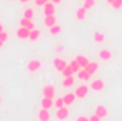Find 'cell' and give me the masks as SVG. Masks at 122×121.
I'll use <instances>...</instances> for the list:
<instances>
[{
    "mask_svg": "<svg viewBox=\"0 0 122 121\" xmlns=\"http://www.w3.org/2000/svg\"><path fill=\"white\" fill-rule=\"evenodd\" d=\"M50 1H53L54 4H58V3H61V0H50Z\"/></svg>",
    "mask_w": 122,
    "mask_h": 121,
    "instance_id": "cell-34",
    "label": "cell"
},
{
    "mask_svg": "<svg viewBox=\"0 0 122 121\" xmlns=\"http://www.w3.org/2000/svg\"><path fill=\"white\" fill-rule=\"evenodd\" d=\"M24 17H27V19H34V10L31 9V7H27L26 10H24Z\"/></svg>",
    "mask_w": 122,
    "mask_h": 121,
    "instance_id": "cell-25",
    "label": "cell"
},
{
    "mask_svg": "<svg viewBox=\"0 0 122 121\" xmlns=\"http://www.w3.org/2000/svg\"><path fill=\"white\" fill-rule=\"evenodd\" d=\"M27 68H29V71H37V70H40L41 68V63L38 60H31L29 63V66H27Z\"/></svg>",
    "mask_w": 122,
    "mask_h": 121,
    "instance_id": "cell-15",
    "label": "cell"
},
{
    "mask_svg": "<svg viewBox=\"0 0 122 121\" xmlns=\"http://www.w3.org/2000/svg\"><path fill=\"white\" fill-rule=\"evenodd\" d=\"M107 1H108V3H109V4H111V3H112V1H114V0H107Z\"/></svg>",
    "mask_w": 122,
    "mask_h": 121,
    "instance_id": "cell-38",
    "label": "cell"
},
{
    "mask_svg": "<svg viewBox=\"0 0 122 121\" xmlns=\"http://www.w3.org/2000/svg\"><path fill=\"white\" fill-rule=\"evenodd\" d=\"M88 73H91V74H94V73H97V70H98V63H95V61H90L85 67H84Z\"/></svg>",
    "mask_w": 122,
    "mask_h": 121,
    "instance_id": "cell-17",
    "label": "cell"
},
{
    "mask_svg": "<svg viewBox=\"0 0 122 121\" xmlns=\"http://www.w3.org/2000/svg\"><path fill=\"white\" fill-rule=\"evenodd\" d=\"M74 83H75V80H74L72 76H67V77H64V80H62V86H64V87H72Z\"/></svg>",
    "mask_w": 122,
    "mask_h": 121,
    "instance_id": "cell-21",
    "label": "cell"
},
{
    "mask_svg": "<svg viewBox=\"0 0 122 121\" xmlns=\"http://www.w3.org/2000/svg\"><path fill=\"white\" fill-rule=\"evenodd\" d=\"M0 103H1V97H0Z\"/></svg>",
    "mask_w": 122,
    "mask_h": 121,
    "instance_id": "cell-39",
    "label": "cell"
},
{
    "mask_svg": "<svg viewBox=\"0 0 122 121\" xmlns=\"http://www.w3.org/2000/svg\"><path fill=\"white\" fill-rule=\"evenodd\" d=\"M99 120H101V118H99L95 113H94V116H91V117H90V121H99Z\"/></svg>",
    "mask_w": 122,
    "mask_h": 121,
    "instance_id": "cell-32",
    "label": "cell"
},
{
    "mask_svg": "<svg viewBox=\"0 0 122 121\" xmlns=\"http://www.w3.org/2000/svg\"><path fill=\"white\" fill-rule=\"evenodd\" d=\"M70 66H71V68H72V71H74V73H78V71L81 70V66L78 64V61H77V60H72L71 63H70Z\"/></svg>",
    "mask_w": 122,
    "mask_h": 121,
    "instance_id": "cell-24",
    "label": "cell"
},
{
    "mask_svg": "<svg viewBox=\"0 0 122 121\" xmlns=\"http://www.w3.org/2000/svg\"><path fill=\"white\" fill-rule=\"evenodd\" d=\"M92 40H94L95 43H104V41H105V34L101 33V31H95V33L92 34Z\"/></svg>",
    "mask_w": 122,
    "mask_h": 121,
    "instance_id": "cell-16",
    "label": "cell"
},
{
    "mask_svg": "<svg viewBox=\"0 0 122 121\" xmlns=\"http://www.w3.org/2000/svg\"><path fill=\"white\" fill-rule=\"evenodd\" d=\"M87 11H88V9H85L84 6L82 7H78L77 11H75V19L77 20H84L87 17Z\"/></svg>",
    "mask_w": 122,
    "mask_h": 121,
    "instance_id": "cell-10",
    "label": "cell"
},
{
    "mask_svg": "<svg viewBox=\"0 0 122 121\" xmlns=\"http://www.w3.org/2000/svg\"><path fill=\"white\" fill-rule=\"evenodd\" d=\"M40 34H41V31L38 30V29H33L30 30V36H29V38H30L31 41H36V40H38V37H40Z\"/></svg>",
    "mask_w": 122,
    "mask_h": 121,
    "instance_id": "cell-22",
    "label": "cell"
},
{
    "mask_svg": "<svg viewBox=\"0 0 122 121\" xmlns=\"http://www.w3.org/2000/svg\"><path fill=\"white\" fill-rule=\"evenodd\" d=\"M21 3H27V1H30V0H20Z\"/></svg>",
    "mask_w": 122,
    "mask_h": 121,
    "instance_id": "cell-36",
    "label": "cell"
},
{
    "mask_svg": "<svg viewBox=\"0 0 122 121\" xmlns=\"http://www.w3.org/2000/svg\"><path fill=\"white\" fill-rule=\"evenodd\" d=\"M7 38H9V34H7L4 30H1V31H0V40H1L3 43H6V41H7Z\"/></svg>",
    "mask_w": 122,
    "mask_h": 121,
    "instance_id": "cell-30",
    "label": "cell"
},
{
    "mask_svg": "<svg viewBox=\"0 0 122 121\" xmlns=\"http://www.w3.org/2000/svg\"><path fill=\"white\" fill-rule=\"evenodd\" d=\"M111 6H112L114 9L119 10V9H122V0H114V1L111 3Z\"/></svg>",
    "mask_w": 122,
    "mask_h": 121,
    "instance_id": "cell-29",
    "label": "cell"
},
{
    "mask_svg": "<svg viewBox=\"0 0 122 121\" xmlns=\"http://www.w3.org/2000/svg\"><path fill=\"white\" fill-rule=\"evenodd\" d=\"M43 97H50V98H54V95H56V88L53 87V86H44L43 87Z\"/></svg>",
    "mask_w": 122,
    "mask_h": 121,
    "instance_id": "cell-5",
    "label": "cell"
},
{
    "mask_svg": "<svg viewBox=\"0 0 122 121\" xmlns=\"http://www.w3.org/2000/svg\"><path fill=\"white\" fill-rule=\"evenodd\" d=\"M68 116H70V111H68L67 105H62V107H60V108H57L56 117H57L58 120H67V118H68Z\"/></svg>",
    "mask_w": 122,
    "mask_h": 121,
    "instance_id": "cell-2",
    "label": "cell"
},
{
    "mask_svg": "<svg viewBox=\"0 0 122 121\" xmlns=\"http://www.w3.org/2000/svg\"><path fill=\"white\" fill-rule=\"evenodd\" d=\"M95 114H97L99 118H105V117H108V108H107L105 105H98V107L95 108Z\"/></svg>",
    "mask_w": 122,
    "mask_h": 121,
    "instance_id": "cell-9",
    "label": "cell"
},
{
    "mask_svg": "<svg viewBox=\"0 0 122 121\" xmlns=\"http://www.w3.org/2000/svg\"><path fill=\"white\" fill-rule=\"evenodd\" d=\"M34 1H36V0H34Z\"/></svg>",
    "mask_w": 122,
    "mask_h": 121,
    "instance_id": "cell-40",
    "label": "cell"
},
{
    "mask_svg": "<svg viewBox=\"0 0 122 121\" xmlns=\"http://www.w3.org/2000/svg\"><path fill=\"white\" fill-rule=\"evenodd\" d=\"M47 1H50V0H36L34 3H36V6H38V7H43Z\"/></svg>",
    "mask_w": 122,
    "mask_h": 121,
    "instance_id": "cell-31",
    "label": "cell"
},
{
    "mask_svg": "<svg viewBox=\"0 0 122 121\" xmlns=\"http://www.w3.org/2000/svg\"><path fill=\"white\" fill-rule=\"evenodd\" d=\"M62 105H65V104H64V98H62V97L56 98V101H54V107H56V108H60V107H62Z\"/></svg>",
    "mask_w": 122,
    "mask_h": 121,
    "instance_id": "cell-27",
    "label": "cell"
},
{
    "mask_svg": "<svg viewBox=\"0 0 122 121\" xmlns=\"http://www.w3.org/2000/svg\"><path fill=\"white\" fill-rule=\"evenodd\" d=\"M87 120H90V117H84V116L77 117V121H87Z\"/></svg>",
    "mask_w": 122,
    "mask_h": 121,
    "instance_id": "cell-33",
    "label": "cell"
},
{
    "mask_svg": "<svg viewBox=\"0 0 122 121\" xmlns=\"http://www.w3.org/2000/svg\"><path fill=\"white\" fill-rule=\"evenodd\" d=\"M77 74H78V78H80V80H82V81H88V80L91 78V76H92L91 73H88L85 68H81Z\"/></svg>",
    "mask_w": 122,
    "mask_h": 121,
    "instance_id": "cell-13",
    "label": "cell"
},
{
    "mask_svg": "<svg viewBox=\"0 0 122 121\" xmlns=\"http://www.w3.org/2000/svg\"><path fill=\"white\" fill-rule=\"evenodd\" d=\"M38 118L43 121L50 120V113H48V108H41L40 113H38Z\"/></svg>",
    "mask_w": 122,
    "mask_h": 121,
    "instance_id": "cell-19",
    "label": "cell"
},
{
    "mask_svg": "<svg viewBox=\"0 0 122 121\" xmlns=\"http://www.w3.org/2000/svg\"><path fill=\"white\" fill-rule=\"evenodd\" d=\"M61 73L64 74V77H67V76H72V74H74V71H72V68H71V66H70V64H68V66L61 71Z\"/></svg>",
    "mask_w": 122,
    "mask_h": 121,
    "instance_id": "cell-26",
    "label": "cell"
},
{
    "mask_svg": "<svg viewBox=\"0 0 122 121\" xmlns=\"http://www.w3.org/2000/svg\"><path fill=\"white\" fill-rule=\"evenodd\" d=\"M62 98H64V104L65 105H72L75 98H77V95H75V93H67Z\"/></svg>",
    "mask_w": 122,
    "mask_h": 121,
    "instance_id": "cell-8",
    "label": "cell"
},
{
    "mask_svg": "<svg viewBox=\"0 0 122 121\" xmlns=\"http://www.w3.org/2000/svg\"><path fill=\"white\" fill-rule=\"evenodd\" d=\"M94 6H95V0H84V7H85V9L90 10Z\"/></svg>",
    "mask_w": 122,
    "mask_h": 121,
    "instance_id": "cell-28",
    "label": "cell"
},
{
    "mask_svg": "<svg viewBox=\"0 0 122 121\" xmlns=\"http://www.w3.org/2000/svg\"><path fill=\"white\" fill-rule=\"evenodd\" d=\"M60 33H61V26H58L57 23L50 27V34H51V36H58Z\"/></svg>",
    "mask_w": 122,
    "mask_h": 121,
    "instance_id": "cell-23",
    "label": "cell"
},
{
    "mask_svg": "<svg viewBox=\"0 0 122 121\" xmlns=\"http://www.w3.org/2000/svg\"><path fill=\"white\" fill-rule=\"evenodd\" d=\"M53 105H54L53 98H50V97H43V100H41V107H43V108H50V107H53Z\"/></svg>",
    "mask_w": 122,
    "mask_h": 121,
    "instance_id": "cell-18",
    "label": "cell"
},
{
    "mask_svg": "<svg viewBox=\"0 0 122 121\" xmlns=\"http://www.w3.org/2000/svg\"><path fill=\"white\" fill-rule=\"evenodd\" d=\"M16 36H17L19 38H29V36H30V29L20 26V29L16 31Z\"/></svg>",
    "mask_w": 122,
    "mask_h": 121,
    "instance_id": "cell-7",
    "label": "cell"
},
{
    "mask_svg": "<svg viewBox=\"0 0 122 121\" xmlns=\"http://www.w3.org/2000/svg\"><path fill=\"white\" fill-rule=\"evenodd\" d=\"M53 64H54L56 70H58V71H62V70H64V68L67 67V63L62 60V59H54Z\"/></svg>",
    "mask_w": 122,
    "mask_h": 121,
    "instance_id": "cell-14",
    "label": "cell"
},
{
    "mask_svg": "<svg viewBox=\"0 0 122 121\" xmlns=\"http://www.w3.org/2000/svg\"><path fill=\"white\" fill-rule=\"evenodd\" d=\"M3 30V24H1V23H0V31Z\"/></svg>",
    "mask_w": 122,
    "mask_h": 121,
    "instance_id": "cell-37",
    "label": "cell"
},
{
    "mask_svg": "<svg viewBox=\"0 0 122 121\" xmlns=\"http://www.w3.org/2000/svg\"><path fill=\"white\" fill-rule=\"evenodd\" d=\"M3 44H4V43H3V41H1V40H0V49H1V47H3Z\"/></svg>",
    "mask_w": 122,
    "mask_h": 121,
    "instance_id": "cell-35",
    "label": "cell"
},
{
    "mask_svg": "<svg viewBox=\"0 0 122 121\" xmlns=\"http://www.w3.org/2000/svg\"><path fill=\"white\" fill-rule=\"evenodd\" d=\"M20 26H23V27H27V29H30V30H33L34 29V22L31 20V19H27V17H21L20 19Z\"/></svg>",
    "mask_w": 122,
    "mask_h": 121,
    "instance_id": "cell-11",
    "label": "cell"
},
{
    "mask_svg": "<svg viewBox=\"0 0 122 121\" xmlns=\"http://www.w3.org/2000/svg\"><path fill=\"white\" fill-rule=\"evenodd\" d=\"M88 93H90V88L87 87V86H78L77 88H75V95L78 97V98H85L87 95H88Z\"/></svg>",
    "mask_w": 122,
    "mask_h": 121,
    "instance_id": "cell-4",
    "label": "cell"
},
{
    "mask_svg": "<svg viewBox=\"0 0 122 121\" xmlns=\"http://www.w3.org/2000/svg\"><path fill=\"white\" fill-rule=\"evenodd\" d=\"M56 23H57L56 14H50V16H46V17H44V24H46L47 27H51V26H54Z\"/></svg>",
    "mask_w": 122,
    "mask_h": 121,
    "instance_id": "cell-12",
    "label": "cell"
},
{
    "mask_svg": "<svg viewBox=\"0 0 122 121\" xmlns=\"http://www.w3.org/2000/svg\"><path fill=\"white\" fill-rule=\"evenodd\" d=\"M75 60L78 61V64L81 66V68H84L88 63H90V60H88V57H85V56H82V54H80V56H77L75 57Z\"/></svg>",
    "mask_w": 122,
    "mask_h": 121,
    "instance_id": "cell-20",
    "label": "cell"
},
{
    "mask_svg": "<svg viewBox=\"0 0 122 121\" xmlns=\"http://www.w3.org/2000/svg\"><path fill=\"white\" fill-rule=\"evenodd\" d=\"M98 57H99L101 60H104V61H109L111 59H112V53H111V50L102 49V50L98 51Z\"/></svg>",
    "mask_w": 122,
    "mask_h": 121,
    "instance_id": "cell-6",
    "label": "cell"
},
{
    "mask_svg": "<svg viewBox=\"0 0 122 121\" xmlns=\"http://www.w3.org/2000/svg\"><path fill=\"white\" fill-rule=\"evenodd\" d=\"M43 13H44V16L54 14V13H56V4H54L53 1H47V3L43 6Z\"/></svg>",
    "mask_w": 122,
    "mask_h": 121,
    "instance_id": "cell-3",
    "label": "cell"
},
{
    "mask_svg": "<svg viewBox=\"0 0 122 121\" xmlns=\"http://www.w3.org/2000/svg\"><path fill=\"white\" fill-rule=\"evenodd\" d=\"M104 88H105V81H104V80H101V78L92 80V83H91V90L97 91V93H99V91H104Z\"/></svg>",
    "mask_w": 122,
    "mask_h": 121,
    "instance_id": "cell-1",
    "label": "cell"
}]
</instances>
